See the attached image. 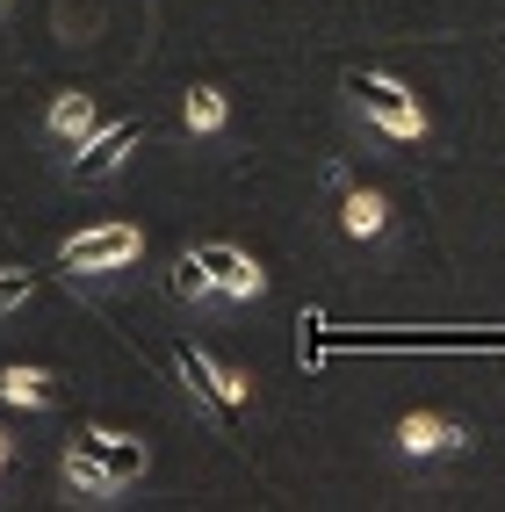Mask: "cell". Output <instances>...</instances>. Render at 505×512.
Returning a JSON list of instances; mask_svg holds the SVG:
<instances>
[{
    "label": "cell",
    "mask_w": 505,
    "mask_h": 512,
    "mask_svg": "<svg viewBox=\"0 0 505 512\" xmlns=\"http://www.w3.org/2000/svg\"><path fill=\"white\" fill-rule=\"evenodd\" d=\"M65 476H73V491H87V498H101V491H116L109 476H101V462H94V455H80V448H65Z\"/></svg>",
    "instance_id": "obj_13"
},
{
    "label": "cell",
    "mask_w": 505,
    "mask_h": 512,
    "mask_svg": "<svg viewBox=\"0 0 505 512\" xmlns=\"http://www.w3.org/2000/svg\"><path fill=\"white\" fill-rule=\"evenodd\" d=\"M0 462H8V433H0Z\"/></svg>",
    "instance_id": "obj_15"
},
{
    "label": "cell",
    "mask_w": 505,
    "mask_h": 512,
    "mask_svg": "<svg viewBox=\"0 0 505 512\" xmlns=\"http://www.w3.org/2000/svg\"><path fill=\"white\" fill-rule=\"evenodd\" d=\"M347 94H354V109L376 123V130H390V138H426V109H419L397 80H383V73H347Z\"/></svg>",
    "instance_id": "obj_1"
},
{
    "label": "cell",
    "mask_w": 505,
    "mask_h": 512,
    "mask_svg": "<svg viewBox=\"0 0 505 512\" xmlns=\"http://www.w3.org/2000/svg\"><path fill=\"white\" fill-rule=\"evenodd\" d=\"M138 253H145L138 224H94V231H80V238L58 246V267L65 275H101V267H130Z\"/></svg>",
    "instance_id": "obj_3"
},
{
    "label": "cell",
    "mask_w": 505,
    "mask_h": 512,
    "mask_svg": "<svg viewBox=\"0 0 505 512\" xmlns=\"http://www.w3.org/2000/svg\"><path fill=\"white\" fill-rule=\"evenodd\" d=\"M22 296H29V275H0V311H15Z\"/></svg>",
    "instance_id": "obj_14"
},
{
    "label": "cell",
    "mask_w": 505,
    "mask_h": 512,
    "mask_svg": "<svg viewBox=\"0 0 505 512\" xmlns=\"http://www.w3.org/2000/svg\"><path fill=\"white\" fill-rule=\"evenodd\" d=\"M174 296H181V303H202V296H217V289H210V267H202L195 253H181V260H174Z\"/></svg>",
    "instance_id": "obj_11"
},
{
    "label": "cell",
    "mask_w": 505,
    "mask_h": 512,
    "mask_svg": "<svg viewBox=\"0 0 505 512\" xmlns=\"http://www.w3.org/2000/svg\"><path fill=\"white\" fill-rule=\"evenodd\" d=\"M130 145H138V123H109V130H87V138H80V159H73V174H80V181H109L116 166L130 159Z\"/></svg>",
    "instance_id": "obj_4"
},
{
    "label": "cell",
    "mask_w": 505,
    "mask_h": 512,
    "mask_svg": "<svg viewBox=\"0 0 505 512\" xmlns=\"http://www.w3.org/2000/svg\"><path fill=\"white\" fill-rule=\"evenodd\" d=\"M383 224H390V202H383V195L354 188V195L340 202V231H347V238H376Z\"/></svg>",
    "instance_id": "obj_8"
},
{
    "label": "cell",
    "mask_w": 505,
    "mask_h": 512,
    "mask_svg": "<svg viewBox=\"0 0 505 512\" xmlns=\"http://www.w3.org/2000/svg\"><path fill=\"white\" fill-rule=\"evenodd\" d=\"M462 440H469V433H462L455 419H433V412H404V419H397V448L419 455V462H426V455H455Z\"/></svg>",
    "instance_id": "obj_5"
},
{
    "label": "cell",
    "mask_w": 505,
    "mask_h": 512,
    "mask_svg": "<svg viewBox=\"0 0 505 512\" xmlns=\"http://www.w3.org/2000/svg\"><path fill=\"white\" fill-rule=\"evenodd\" d=\"M174 368H181V383L195 390V404H210V412H217V426H239L246 397H253V383H246V375L217 368L210 354H195V347H174Z\"/></svg>",
    "instance_id": "obj_2"
},
{
    "label": "cell",
    "mask_w": 505,
    "mask_h": 512,
    "mask_svg": "<svg viewBox=\"0 0 505 512\" xmlns=\"http://www.w3.org/2000/svg\"><path fill=\"white\" fill-rule=\"evenodd\" d=\"M51 130H58V138H87V130H94V101L87 94H58L51 101Z\"/></svg>",
    "instance_id": "obj_10"
},
{
    "label": "cell",
    "mask_w": 505,
    "mask_h": 512,
    "mask_svg": "<svg viewBox=\"0 0 505 512\" xmlns=\"http://www.w3.org/2000/svg\"><path fill=\"white\" fill-rule=\"evenodd\" d=\"M195 260L210 267V289H217V296H260V289H267V275H260L239 246H202Z\"/></svg>",
    "instance_id": "obj_6"
},
{
    "label": "cell",
    "mask_w": 505,
    "mask_h": 512,
    "mask_svg": "<svg viewBox=\"0 0 505 512\" xmlns=\"http://www.w3.org/2000/svg\"><path fill=\"white\" fill-rule=\"evenodd\" d=\"M224 116H231V109H224L217 87H195V94H188V130H224Z\"/></svg>",
    "instance_id": "obj_12"
},
{
    "label": "cell",
    "mask_w": 505,
    "mask_h": 512,
    "mask_svg": "<svg viewBox=\"0 0 505 512\" xmlns=\"http://www.w3.org/2000/svg\"><path fill=\"white\" fill-rule=\"evenodd\" d=\"M94 462H101V476H109V484H138V476H145V440L101 433V448H94Z\"/></svg>",
    "instance_id": "obj_7"
},
{
    "label": "cell",
    "mask_w": 505,
    "mask_h": 512,
    "mask_svg": "<svg viewBox=\"0 0 505 512\" xmlns=\"http://www.w3.org/2000/svg\"><path fill=\"white\" fill-rule=\"evenodd\" d=\"M0 397L22 404V412H37V404H51V375L44 368H0Z\"/></svg>",
    "instance_id": "obj_9"
}]
</instances>
